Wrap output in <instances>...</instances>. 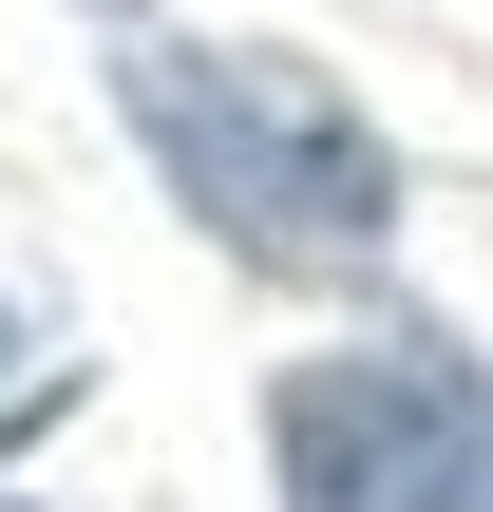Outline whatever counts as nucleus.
<instances>
[{"label":"nucleus","instance_id":"obj_1","mask_svg":"<svg viewBox=\"0 0 493 512\" xmlns=\"http://www.w3.org/2000/svg\"><path fill=\"white\" fill-rule=\"evenodd\" d=\"M133 133L247 266H361L399 228V152L304 57H133Z\"/></svg>","mask_w":493,"mask_h":512},{"label":"nucleus","instance_id":"obj_2","mask_svg":"<svg viewBox=\"0 0 493 512\" xmlns=\"http://www.w3.org/2000/svg\"><path fill=\"white\" fill-rule=\"evenodd\" d=\"M0 361H19V323H0Z\"/></svg>","mask_w":493,"mask_h":512},{"label":"nucleus","instance_id":"obj_3","mask_svg":"<svg viewBox=\"0 0 493 512\" xmlns=\"http://www.w3.org/2000/svg\"><path fill=\"white\" fill-rule=\"evenodd\" d=\"M114 19H133V0H114Z\"/></svg>","mask_w":493,"mask_h":512}]
</instances>
